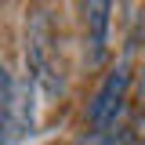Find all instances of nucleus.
<instances>
[{"label": "nucleus", "mask_w": 145, "mask_h": 145, "mask_svg": "<svg viewBox=\"0 0 145 145\" xmlns=\"http://www.w3.org/2000/svg\"><path fill=\"white\" fill-rule=\"evenodd\" d=\"M25 69L44 94H62L65 65H62V29L54 0H33L25 11Z\"/></svg>", "instance_id": "nucleus-1"}, {"label": "nucleus", "mask_w": 145, "mask_h": 145, "mask_svg": "<svg viewBox=\"0 0 145 145\" xmlns=\"http://www.w3.org/2000/svg\"><path fill=\"white\" fill-rule=\"evenodd\" d=\"M131 80H134L131 62L120 58V62H116V69H109L105 80L98 84L94 98L87 102V123L94 127L98 134L109 131V127L116 123V116H120V109H123V102H127V87H131Z\"/></svg>", "instance_id": "nucleus-2"}, {"label": "nucleus", "mask_w": 145, "mask_h": 145, "mask_svg": "<svg viewBox=\"0 0 145 145\" xmlns=\"http://www.w3.org/2000/svg\"><path fill=\"white\" fill-rule=\"evenodd\" d=\"M84 22V54L87 65H102L109 54V25H112V0H80Z\"/></svg>", "instance_id": "nucleus-3"}, {"label": "nucleus", "mask_w": 145, "mask_h": 145, "mask_svg": "<svg viewBox=\"0 0 145 145\" xmlns=\"http://www.w3.org/2000/svg\"><path fill=\"white\" fill-rule=\"evenodd\" d=\"M11 102H15V76L0 62V145H11Z\"/></svg>", "instance_id": "nucleus-4"}, {"label": "nucleus", "mask_w": 145, "mask_h": 145, "mask_svg": "<svg viewBox=\"0 0 145 145\" xmlns=\"http://www.w3.org/2000/svg\"><path fill=\"white\" fill-rule=\"evenodd\" d=\"M138 87H142V94H145V65H142V76H138Z\"/></svg>", "instance_id": "nucleus-5"}, {"label": "nucleus", "mask_w": 145, "mask_h": 145, "mask_svg": "<svg viewBox=\"0 0 145 145\" xmlns=\"http://www.w3.org/2000/svg\"><path fill=\"white\" fill-rule=\"evenodd\" d=\"M102 145H123V142H120V138H109V142H102Z\"/></svg>", "instance_id": "nucleus-6"}]
</instances>
